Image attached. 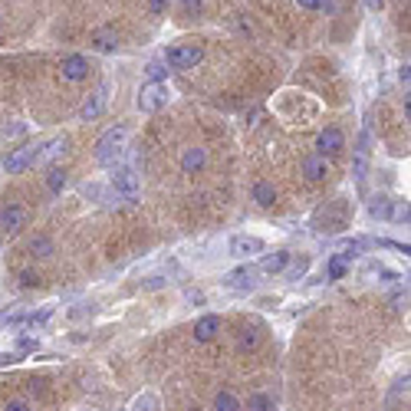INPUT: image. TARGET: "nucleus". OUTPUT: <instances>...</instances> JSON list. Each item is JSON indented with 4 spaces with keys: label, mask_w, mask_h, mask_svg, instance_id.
<instances>
[{
    "label": "nucleus",
    "mask_w": 411,
    "mask_h": 411,
    "mask_svg": "<svg viewBox=\"0 0 411 411\" xmlns=\"http://www.w3.org/2000/svg\"><path fill=\"white\" fill-rule=\"evenodd\" d=\"M125 138H129V129H109V132L96 142V162H103V165H109V162H116L118 155L125 151Z\"/></svg>",
    "instance_id": "f257e3e1"
},
{
    "label": "nucleus",
    "mask_w": 411,
    "mask_h": 411,
    "mask_svg": "<svg viewBox=\"0 0 411 411\" xmlns=\"http://www.w3.org/2000/svg\"><path fill=\"white\" fill-rule=\"evenodd\" d=\"M201 59H204V50L198 43H181L165 53V66H171V70H194Z\"/></svg>",
    "instance_id": "f03ea898"
},
{
    "label": "nucleus",
    "mask_w": 411,
    "mask_h": 411,
    "mask_svg": "<svg viewBox=\"0 0 411 411\" xmlns=\"http://www.w3.org/2000/svg\"><path fill=\"white\" fill-rule=\"evenodd\" d=\"M168 86L165 83H148V86H142V92H138V109L142 112H158V109H165L168 105Z\"/></svg>",
    "instance_id": "7ed1b4c3"
},
{
    "label": "nucleus",
    "mask_w": 411,
    "mask_h": 411,
    "mask_svg": "<svg viewBox=\"0 0 411 411\" xmlns=\"http://www.w3.org/2000/svg\"><path fill=\"white\" fill-rule=\"evenodd\" d=\"M40 158V148L36 145H20V148H14L7 158H3V168L10 171V175H17V171H23L27 165H33Z\"/></svg>",
    "instance_id": "20e7f679"
},
{
    "label": "nucleus",
    "mask_w": 411,
    "mask_h": 411,
    "mask_svg": "<svg viewBox=\"0 0 411 411\" xmlns=\"http://www.w3.org/2000/svg\"><path fill=\"white\" fill-rule=\"evenodd\" d=\"M23 224H27V207H23V204H7L3 211H0V231L17 234Z\"/></svg>",
    "instance_id": "39448f33"
},
{
    "label": "nucleus",
    "mask_w": 411,
    "mask_h": 411,
    "mask_svg": "<svg viewBox=\"0 0 411 411\" xmlns=\"http://www.w3.org/2000/svg\"><path fill=\"white\" fill-rule=\"evenodd\" d=\"M224 286L234 290V293H247V290H253V266H237V270H231V273L224 277Z\"/></svg>",
    "instance_id": "423d86ee"
},
{
    "label": "nucleus",
    "mask_w": 411,
    "mask_h": 411,
    "mask_svg": "<svg viewBox=\"0 0 411 411\" xmlns=\"http://www.w3.org/2000/svg\"><path fill=\"white\" fill-rule=\"evenodd\" d=\"M231 253L234 257H253V253H264V240L260 237H247V234H237L234 240H231Z\"/></svg>",
    "instance_id": "0eeeda50"
},
{
    "label": "nucleus",
    "mask_w": 411,
    "mask_h": 411,
    "mask_svg": "<svg viewBox=\"0 0 411 411\" xmlns=\"http://www.w3.org/2000/svg\"><path fill=\"white\" fill-rule=\"evenodd\" d=\"M342 145H346V138H342V132H339L336 125H329V129H323L319 132V155H339L342 151Z\"/></svg>",
    "instance_id": "6e6552de"
},
{
    "label": "nucleus",
    "mask_w": 411,
    "mask_h": 411,
    "mask_svg": "<svg viewBox=\"0 0 411 411\" xmlns=\"http://www.w3.org/2000/svg\"><path fill=\"white\" fill-rule=\"evenodd\" d=\"M112 188L122 191V194H129V198H135V191H138V175H135V168H116Z\"/></svg>",
    "instance_id": "1a4fd4ad"
},
{
    "label": "nucleus",
    "mask_w": 411,
    "mask_h": 411,
    "mask_svg": "<svg viewBox=\"0 0 411 411\" xmlns=\"http://www.w3.org/2000/svg\"><path fill=\"white\" fill-rule=\"evenodd\" d=\"M89 73V63L86 56H79V53H73V56L63 59V76L70 79V83H79V79H86Z\"/></svg>",
    "instance_id": "9d476101"
},
{
    "label": "nucleus",
    "mask_w": 411,
    "mask_h": 411,
    "mask_svg": "<svg viewBox=\"0 0 411 411\" xmlns=\"http://www.w3.org/2000/svg\"><path fill=\"white\" fill-rule=\"evenodd\" d=\"M204 165H207V151H204V148H198V145L185 148V155H181V168H185L188 175H198Z\"/></svg>",
    "instance_id": "9b49d317"
},
{
    "label": "nucleus",
    "mask_w": 411,
    "mask_h": 411,
    "mask_svg": "<svg viewBox=\"0 0 411 411\" xmlns=\"http://www.w3.org/2000/svg\"><path fill=\"white\" fill-rule=\"evenodd\" d=\"M303 175H306L309 181H323V178L329 175V162H326L323 155H309L306 162H303Z\"/></svg>",
    "instance_id": "f8f14e48"
},
{
    "label": "nucleus",
    "mask_w": 411,
    "mask_h": 411,
    "mask_svg": "<svg viewBox=\"0 0 411 411\" xmlns=\"http://www.w3.org/2000/svg\"><path fill=\"white\" fill-rule=\"evenodd\" d=\"M218 333H220V319H218V316H204V319H198V323H194V339H198V342H211Z\"/></svg>",
    "instance_id": "ddd939ff"
},
{
    "label": "nucleus",
    "mask_w": 411,
    "mask_h": 411,
    "mask_svg": "<svg viewBox=\"0 0 411 411\" xmlns=\"http://www.w3.org/2000/svg\"><path fill=\"white\" fill-rule=\"evenodd\" d=\"M349 264H352V257H349V253H333V257H329V264H326L329 280H342L346 273H349Z\"/></svg>",
    "instance_id": "4468645a"
},
{
    "label": "nucleus",
    "mask_w": 411,
    "mask_h": 411,
    "mask_svg": "<svg viewBox=\"0 0 411 411\" xmlns=\"http://www.w3.org/2000/svg\"><path fill=\"white\" fill-rule=\"evenodd\" d=\"M286 264H290V253L277 250V253H266L264 260H260V270L264 273H280V270H286Z\"/></svg>",
    "instance_id": "2eb2a0df"
},
{
    "label": "nucleus",
    "mask_w": 411,
    "mask_h": 411,
    "mask_svg": "<svg viewBox=\"0 0 411 411\" xmlns=\"http://www.w3.org/2000/svg\"><path fill=\"white\" fill-rule=\"evenodd\" d=\"M92 46H96L99 53H112L118 46V36L112 30H96V33H92Z\"/></svg>",
    "instance_id": "dca6fc26"
},
{
    "label": "nucleus",
    "mask_w": 411,
    "mask_h": 411,
    "mask_svg": "<svg viewBox=\"0 0 411 411\" xmlns=\"http://www.w3.org/2000/svg\"><path fill=\"white\" fill-rule=\"evenodd\" d=\"M273 198H277V191H273L270 181H257V185H253V201L260 207H270L273 204Z\"/></svg>",
    "instance_id": "f3484780"
},
{
    "label": "nucleus",
    "mask_w": 411,
    "mask_h": 411,
    "mask_svg": "<svg viewBox=\"0 0 411 411\" xmlns=\"http://www.w3.org/2000/svg\"><path fill=\"white\" fill-rule=\"evenodd\" d=\"M392 211H395V201H392V198H375V201H372V204H368V214H372V218H392Z\"/></svg>",
    "instance_id": "a211bd4d"
},
{
    "label": "nucleus",
    "mask_w": 411,
    "mask_h": 411,
    "mask_svg": "<svg viewBox=\"0 0 411 411\" xmlns=\"http://www.w3.org/2000/svg\"><path fill=\"white\" fill-rule=\"evenodd\" d=\"M103 103H105V89H103V92H96V96H92L83 109H79V116L86 118V122H89V118H96L99 112H103Z\"/></svg>",
    "instance_id": "6ab92c4d"
},
{
    "label": "nucleus",
    "mask_w": 411,
    "mask_h": 411,
    "mask_svg": "<svg viewBox=\"0 0 411 411\" xmlns=\"http://www.w3.org/2000/svg\"><path fill=\"white\" fill-rule=\"evenodd\" d=\"M214 411H240V401H237L234 392H218V398H214Z\"/></svg>",
    "instance_id": "aec40b11"
},
{
    "label": "nucleus",
    "mask_w": 411,
    "mask_h": 411,
    "mask_svg": "<svg viewBox=\"0 0 411 411\" xmlns=\"http://www.w3.org/2000/svg\"><path fill=\"white\" fill-rule=\"evenodd\" d=\"M46 188L53 194H59L63 188H66V171L63 168H50V175H46Z\"/></svg>",
    "instance_id": "412c9836"
},
{
    "label": "nucleus",
    "mask_w": 411,
    "mask_h": 411,
    "mask_svg": "<svg viewBox=\"0 0 411 411\" xmlns=\"http://www.w3.org/2000/svg\"><path fill=\"white\" fill-rule=\"evenodd\" d=\"M237 342H240V349H247V352H253V349L260 346V336H257V329H240V336H237Z\"/></svg>",
    "instance_id": "4be33fe9"
},
{
    "label": "nucleus",
    "mask_w": 411,
    "mask_h": 411,
    "mask_svg": "<svg viewBox=\"0 0 411 411\" xmlns=\"http://www.w3.org/2000/svg\"><path fill=\"white\" fill-rule=\"evenodd\" d=\"M145 76H148V79H151V83H162L165 76H168V66L155 59V63H148V66H145Z\"/></svg>",
    "instance_id": "5701e85b"
},
{
    "label": "nucleus",
    "mask_w": 411,
    "mask_h": 411,
    "mask_svg": "<svg viewBox=\"0 0 411 411\" xmlns=\"http://www.w3.org/2000/svg\"><path fill=\"white\" fill-rule=\"evenodd\" d=\"M30 250H33V257H50V250H53V240H50V237H36V240L30 244Z\"/></svg>",
    "instance_id": "b1692460"
},
{
    "label": "nucleus",
    "mask_w": 411,
    "mask_h": 411,
    "mask_svg": "<svg viewBox=\"0 0 411 411\" xmlns=\"http://www.w3.org/2000/svg\"><path fill=\"white\" fill-rule=\"evenodd\" d=\"M63 151H66V138H56V142L46 145V151H40V158H56V155H63Z\"/></svg>",
    "instance_id": "393cba45"
},
{
    "label": "nucleus",
    "mask_w": 411,
    "mask_h": 411,
    "mask_svg": "<svg viewBox=\"0 0 411 411\" xmlns=\"http://www.w3.org/2000/svg\"><path fill=\"white\" fill-rule=\"evenodd\" d=\"M151 408H155V395H148V392L132 401V411H151Z\"/></svg>",
    "instance_id": "a878e982"
},
{
    "label": "nucleus",
    "mask_w": 411,
    "mask_h": 411,
    "mask_svg": "<svg viewBox=\"0 0 411 411\" xmlns=\"http://www.w3.org/2000/svg\"><path fill=\"white\" fill-rule=\"evenodd\" d=\"M50 316H53V309L46 306V309H40V313H27V323H30V326H43Z\"/></svg>",
    "instance_id": "bb28decb"
},
{
    "label": "nucleus",
    "mask_w": 411,
    "mask_h": 411,
    "mask_svg": "<svg viewBox=\"0 0 411 411\" xmlns=\"http://www.w3.org/2000/svg\"><path fill=\"white\" fill-rule=\"evenodd\" d=\"M250 408H257V411H270V408H273V401H270L266 395H253V398H250Z\"/></svg>",
    "instance_id": "cd10ccee"
},
{
    "label": "nucleus",
    "mask_w": 411,
    "mask_h": 411,
    "mask_svg": "<svg viewBox=\"0 0 411 411\" xmlns=\"http://www.w3.org/2000/svg\"><path fill=\"white\" fill-rule=\"evenodd\" d=\"M306 266H309V260H306V257H299V260H296V264H293V270H290V277H293V280H299V277H303V273H306Z\"/></svg>",
    "instance_id": "c85d7f7f"
},
{
    "label": "nucleus",
    "mask_w": 411,
    "mask_h": 411,
    "mask_svg": "<svg viewBox=\"0 0 411 411\" xmlns=\"http://www.w3.org/2000/svg\"><path fill=\"white\" fill-rule=\"evenodd\" d=\"M17 349H23V352H33V349H36V339L20 336V339H17Z\"/></svg>",
    "instance_id": "c756f323"
},
{
    "label": "nucleus",
    "mask_w": 411,
    "mask_h": 411,
    "mask_svg": "<svg viewBox=\"0 0 411 411\" xmlns=\"http://www.w3.org/2000/svg\"><path fill=\"white\" fill-rule=\"evenodd\" d=\"M299 7H306V10H323V3L326 0H296Z\"/></svg>",
    "instance_id": "7c9ffc66"
},
{
    "label": "nucleus",
    "mask_w": 411,
    "mask_h": 411,
    "mask_svg": "<svg viewBox=\"0 0 411 411\" xmlns=\"http://www.w3.org/2000/svg\"><path fill=\"white\" fill-rule=\"evenodd\" d=\"M23 290H33V286H36V283H40V280H36V273H23Z\"/></svg>",
    "instance_id": "2f4dec72"
},
{
    "label": "nucleus",
    "mask_w": 411,
    "mask_h": 411,
    "mask_svg": "<svg viewBox=\"0 0 411 411\" xmlns=\"http://www.w3.org/2000/svg\"><path fill=\"white\" fill-rule=\"evenodd\" d=\"M7 411H33L27 405V401H10V405H7Z\"/></svg>",
    "instance_id": "473e14b6"
},
{
    "label": "nucleus",
    "mask_w": 411,
    "mask_h": 411,
    "mask_svg": "<svg viewBox=\"0 0 411 411\" xmlns=\"http://www.w3.org/2000/svg\"><path fill=\"white\" fill-rule=\"evenodd\" d=\"M162 283H165L162 277H148V280H145V290H158Z\"/></svg>",
    "instance_id": "72a5a7b5"
},
{
    "label": "nucleus",
    "mask_w": 411,
    "mask_h": 411,
    "mask_svg": "<svg viewBox=\"0 0 411 411\" xmlns=\"http://www.w3.org/2000/svg\"><path fill=\"white\" fill-rule=\"evenodd\" d=\"M366 7L372 10V14H379V10L385 7V0H366Z\"/></svg>",
    "instance_id": "f704fd0d"
},
{
    "label": "nucleus",
    "mask_w": 411,
    "mask_h": 411,
    "mask_svg": "<svg viewBox=\"0 0 411 411\" xmlns=\"http://www.w3.org/2000/svg\"><path fill=\"white\" fill-rule=\"evenodd\" d=\"M165 10V0H151V14H162Z\"/></svg>",
    "instance_id": "c9c22d12"
},
{
    "label": "nucleus",
    "mask_w": 411,
    "mask_h": 411,
    "mask_svg": "<svg viewBox=\"0 0 411 411\" xmlns=\"http://www.w3.org/2000/svg\"><path fill=\"white\" fill-rule=\"evenodd\" d=\"M188 299H194V303H204V296L198 293V290H188Z\"/></svg>",
    "instance_id": "e433bc0d"
},
{
    "label": "nucleus",
    "mask_w": 411,
    "mask_h": 411,
    "mask_svg": "<svg viewBox=\"0 0 411 411\" xmlns=\"http://www.w3.org/2000/svg\"><path fill=\"white\" fill-rule=\"evenodd\" d=\"M7 362H14V355H0V366H7Z\"/></svg>",
    "instance_id": "4c0bfd02"
},
{
    "label": "nucleus",
    "mask_w": 411,
    "mask_h": 411,
    "mask_svg": "<svg viewBox=\"0 0 411 411\" xmlns=\"http://www.w3.org/2000/svg\"><path fill=\"white\" fill-rule=\"evenodd\" d=\"M185 3H191V0H185Z\"/></svg>",
    "instance_id": "58836bf2"
}]
</instances>
